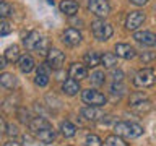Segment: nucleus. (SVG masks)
I'll use <instances>...</instances> for the list:
<instances>
[{"label":"nucleus","instance_id":"obj_27","mask_svg":"<svg viewBox=\"0 0 156 146\" xmlns=\"http://www.w3.org/2000/svg\"><path fill=\"white\" fill-rule=\"evenodd\" d=\"M34 50H37V54H41V55H47V52L51 50V47H49V39L47 37H42Z\"/></svg>","mask_w":156,"mask_h":146},{"label":"nucleus","instance_id":"obj_17","mask_svg":"<svg viewBox=\"0 0 156 146\" xmlns=\"http://www.w3.org/2000/svg\"><path fill=\"white\" fill-rule=\"evenodd\" d=\"M34 83H36L37 86H41V88H44V86H47V85H49V71H47L46 65H39Z\"/></svg>","mask_w":156,"mask_h":146},{"label":"nucleus","instance_id":"obj_19","mask_svg":"<svg viewBox=\"0 0 156 146\" xmlns=\"http://www.w3.org/2000/svg\"><path fill=\"white\" fill-rule=\"evenodd\" d=\"M81 115L85 117L86 120H99L102 117V112L98 109V107H94V106H88V107H85V109L81 110Z\"/></svg>","mask_w":156,"mask_h":146},{"label":"nucleus","instance_id":"obj_12","mask_svg":"<svg viewBox=\"0 0 156 146\" xmlns=\"http://www.w3.org/2000/svg\"><path fill=\"white\" fill-rule=\"evenodd\" d=\"M36 138L41 141V143H52L54 140H55V130L52 128V127H47V128H42V130H37L36 131Z\"/></svg>","mask_w":156,"mask_h":146},{"label":"nucleus","instance_id":"obj_2","mask_svg":"<svg viewBox=\"0 0 156 146\" xmlns=\"http://www.w3.org/2000/svg\"><path fill=\"white\" fill-rule=\"evenodd\" d=\"M91 31H93V36H94L98 41H107L112 34H114V29L107 21H104V18L101 19H96V21L91 23Z\"/></svg>","mask_w":156,"mask_h":146},{"label":"nucleus","instance_id":"obj_26","mask_svg":"<svg viewBox=\"0 0 156 146\" xmlns=\"http://www.w3.org/2000/svg\"><path fill=\"white\" fill-rule=\"evenodd\" d=\"M106 146H127V143L119 135H109L106 138Z\"/></svg>","mask_w":156,"mask_h":146},{"label":"nucleus","instance_id":"obj_13","mask_svg":"<svg viewBox=\"0 0 156 146\" xmlns=\"http://www.w3.org/2000/svg\"><path fill=\"white\" fill-rule=\"evenodd\" d=\"M62 91H63V94H67V96H75V94H78V91H80V85H78L76 80L68 78V80H65L62 83Z\"/></svg>","mask_w":156,"mask_h":146},{"label":"nucleus","instance_id":"obj_10","mask_svg":"<svg viewBox=\"0 0 156 146\" xmlns=\"http://www.w3.org/2000/svg\"><path fill=\"white\" fill-rule=\"evenodd\" d=\"M115 55L120 57V58H125V60H130V58H133L136 55V50L133 47L130 46V44H125V42H119L115 44Z\"/></svg>","mask_w":156,"mask_h":146},{"label":"nucleus","instance_id":"obj_18","mask_svg":"<svg viewBox=\"0 0 156 146\" xmlns=\"http://www.w3.org/2000/svg\"><path fill=\"white\" fill-rule=\"evenodd\" d=\"M83 62H85L86 67L94 68V67H98V65L101 63V55H99L98 52H94V50H90V52L85 54V57H83Z\"/></svg>","mask_w":156,"mask_h":146},{"label":"nucleus","instance_id":"obj_5","mask_svg":"<svg viewBox=\"0 0 156 146\" xmlns=\"http://www.w3.org/2000/svg\"><path fill=\"white\" fill-rule=\"evenodd\" d=\"M88 10L98 18H106L111 13V7L107 0H88Z\"/></svg>","mask_w":156,"mask_h":146},{"label":"nucleus","instance_id":"obj_33","mask_svg":"<svg viewBox=\"0 0 156 146\" xmlns=\"http://www.w3.org/2000/svg\"><path fill=\"white\" fill-rule=\"evenodd\" d=\"M143 99H146V96L143 92H133V94L130 96V106H133V104H136V102H140Z\"/></svg>","mask_w":156,"mask_h":146},{"label":"nucleus","instance_id":"obj_29","mask_svg":"<svg viewBox=\"0 0 156 146\" xmlns=\"http://www.w3.org/2000/svg\"><path fill=\"white\" fill-rule=\"evenodd\" d=\"M85 144L86 146H102V141L98 135H88L85 140Z\"/></svg>","mask_w":156,"mask_h":146},{"label":"nucleus","instance_id":"obj_37","mask_svg":"<svg viewBox=\"0 0 156 146\" xmlns=\"http://www.w3.org/2000/svg\"><path fill=\"white\" fill-rule=\"evenodd\" d=\"M5 131H7V123H5L3 117H0V135L5 133Z\"/></svg>","mask_w":156,"mask_h":146},{"label":"nucleus","instance_id":"obj_22","mask_svg":"<svg viewBox=\"0 0 156 146\" xmlns=\"http://www.w3.org/2000/svg\"><path fill=\"white\" fill-rule=\"evenodd\" d=\"M47 127H52V125L49 123V120H46L44 117H34V119H31V122H29V128H31L34 133H36L37 130L47 128Z\"/></svg>","mask_w":156,"mask_h":146},{"label":"nucleus","instance_id":"obj_8","mask_svg":"<svg viewBox=\"0 0 156 146\" xmlns=\"http://www.w3.org/2000/svg\"><path fill=\"white\" fill-rule=\"evenodd\" d=\"M81 33L78 31V29L75 28H67L65 31H63L62 34V41L67 44V46H70V47H75L78 46V44L81 42Z\"/></svg>","mask_w":156,"mask_h":146},{"label":"nucleus","instance_id":"obj_14","mask_svg":"<svg viewBox=\"0 0 156 146\" xmlns=\"http://www.w3.org/2000/svg\"><path fill=\"white\" fill-rule=\"evenodd\" d=\"M18 67L20 70H21L23 73H29L34 70V67H36V63H34V58L31 55H28V54H24V55L20 57L18 60Z\"/></svg>","mask_w":156,"mask_h":146},{"label":"nucleus","instance_id":"obj_25","mask_svg":"<svg viewBox=\"0 0 156 146\" xmlns=\"http://www.w3.org/2000/svg\"><path fill=\"white\" fill-rule=\"evenodd\" d=\"M130 107H132L135 112H138V114H143V112H148V110L151 109V102H150L148 99H143V101L136 102V104L130 106Z\"/></svg>","mask_w":156,"mask_h":146},{"label":"nucleus","instance_id":"obj_30","mask_svg":"<svg viewBox=\"0 0 156 146\" xmlns=\"http://www.w3.org/2000/svg\"><path fill=\"white\" fill-rule=\"evenodd\" d=\"M10 33H12V24L8 21L0 19V36H8Z\"/></svg>","mask_w":156,"mask_h":146},{"label":"nucleus","instance_id":"obj_41","mask_svg":"<svg viewBox=\"0 0 156 146\" xmlns=\"http://www.w3.org/2000/svg\"><path fill=\"white\" fill-rule=\"evenodd\" d=\"M0 2H3V0H0Z\"/></svg>","mask_w":156,"mask_h":146},{"label":"nucleus","instance_id":"obj_21","mask_svg":"<svg viewBox=\"0 0 156 146\" xmlns=\"http://www.w3.org/2000/svg\"><path fill=\"white\" fill-rule=\"evenodd\" d=\"M5 60L10 62V63H13V62H18L20 60V47L16 46V44H13V46H8L7 49H5Z\"/></svg>","mask_w":156,"mask_h":146},{"label":"nucleus","instance_id":"obj_39","mask_svg":"<svg viewBox=\"0 0 156 146\" xmlns=\"http://www.w3.org/2000/svg\"><path fill=\"white\" fill-rule=\"evenodd\" d=\"M3 146H21V144H20L18 141H15V140H10V141H7Z\"/></svg>","mask_w":156,"mask_h":146},{"label":"nucleus","instance_id":"obj_6","mask_svg":"<svg viewBox=\"0 0 156 146\" xmlns=\"http://www.w3.org/2000/svg\"><path fill=\"white\" fill-rule=\"evenodd\" d=\"M63 60H65V55L60 49H55L52 47L51 50L47 52L46 55V62H47V67L52 68V70H60L62 65H63Z\"/></svg>","mask_w":156,"mask_h":146},{"label":"nucleus","instance_id":"obj_24","mask_svg":"<svg viewBox=\"0 0 156 146\" xmlns=\"http://www.w3.org/2000/svg\"><path fill=\"white\" fill-rule=\"evenodd\" d=\"M101 63L104 68H114L117 65V55L112 52H106L104 55H101Z\"/></svg>","mask_w":156,"mask_h":146},{"label":"nucleus","instance_id":"obj_32","mask_svg":"<svg viewBox=\"0 0 156 146\" xmlns=\"http://www.w3.org/2000/svg\"><path fill=\"white\" fill-rule=\"evenodd\" d=\"M124 89H125V88H124V85H122V83H115L114 81V85H112L111 86V94H114V96H117V94H122V92H124Z\"/></svg>","mask_w":156,"mask_h":146},{"label":"nucleus","instance_id":"obj_40","mask_svg":"<svg viewBox=\"0 0 156 146\" xmlns=\"http://www.w3.org/2000/svg\"><path fill=\"white\" fill-rule=\"evenodd\" d=\"M5 67H7V60H5V57H0V70H3Z\"/></svg>","mask_w":156,"mask_h":146},{"label":"nucleus","instance_id":"obj_36","mask_svg":"<svg viewBox=\"0 0 156 146\" xmlns=\"http://www.w3.org/2000/svg\"><path fill=\"white\" fill-rule=\"evenodd\" d=\"M7 133H8L10 136L16 135V133H18V128H16V125H13V123H10V125H7Z\"/></svg>","mask_w":156,"mask_h":146},{"label":"nucleus","instance_id":"obj_16","mask_svg":"<svg viewBox=\"0 0 156 146\" xmlns=\"http://www.w3.org/2000/svg\"><path fill=\"white\" fill-rule=\"evenodd\" d=\"M41 39H42V36L37 31H31L26 37L23 39V44H24V47H26V49H29V50H34Z\"/></svg>","mask_w":156,"mask_h":146},{"label":"nucleus","instance_id":"obj_3","mask_svg":"<svg viewBox=\"0 0 156 146\" xmlns=\"http://www.w3.org/2000/svg\"><path fill=\"white\" fill-rule=\"evenodd\" d=\"M156 81V73L153 68H141V70L135 75L133 78V85L136 88H148L153 86Z\"/></svg>","mask_w":156,"mask_h":146},{"label":"nucleus","instance_id":"obj_15","mask_svg":"<svg viewBox=\"0 0 156 146\" xmlns=\"http://www.w3.org/2000/svg\"><path fill=\"white\" fill-rule=\"evenodd\" d=\"M58 8H60V12L63 15L73 16V15L78 12V3L75 2V0H62L60 5H58Z\"/></svg>","mask_w":156,"mask_h":146},{"label":"nucleus","instance_id":"obj_28","mask_svg":"<svg viewBox=\"0 0 156 146\" xmlns=\"http://www.w3.org/2000/svg\"><path fill=\"white\" fill-rule=\"evenodd\" d=\"M104 80H106V76H104V71H99V70H96V71H93L91 73V83L93 85H104Z\"/></svg>","mask_w":156,"mask_h":146},{"label":"nucleus","instance_id":"obj_23","mask_svg":"<svg viewBox=\"0 0 156 146\" xmlns=\"http://www.w3.org/2000/svg\"><path fill=\"white\" fill-rule=\"evenodd\" d=\"M60 131H62V135L65 136V138H72V136H75L76 135V127L72 123V122H62L60 123Z\"/></svg>","mask_w":156,"mask_h":146},{"label":"nucleus","instance_id":"obj_31","mask_svg":"<svg viewBox=\"0 0 156 146\" xmlns=\"http://www.w3.org/2000/svg\"><path fill=\"white\" fill-rule=\"evenodd\" d=\"M12 15V7L5 2H0V18H7Z\"/></svg>","mask_w":156,"mask_h":146},{"label":"nucleus","instance_id":"obj_7","mask_svg":"<svg viewBox=\"0 0 156 146\" xmlns=\"http://www.w3.org/2000/svg\"><path fill=\"white\" fill-rule=\"evenodd\" d=\"M145 21V13L141 12H130L125 18V28L129 31H136Z\"/></svg>","mask_w":156,"mask_h":146},{"label":"nucleus","instance_id":"obj_4","mask_svg":"<svg viewBox=\"0 0 156 146\" xmlns=\"http://www.w3.org/2000/svg\"><path fill=\"white\" fill-rule=\"evenodd\" d=\"M81 99L85 104L88 106H94V107H102L107 102V97L102 94V92L96 91V89H85L81 92Z\"/></svg>","mask_w":156,"mask_h":146},{"label":"nucleus","instance_id":"obj_1","mask_svg":"<svg viewBox=\"0 0 156 146\" xmlns=\"http://www.w3.org/2000/svg\"><path fill=\"white\" fill-rule=\"evenodd\" d=\"M114 131H115V135L122 136V138H127V140H135L145 133L141 125L135 123V122H127V120L117 122L114 125Z\"/></svg>","mask_w":156,"mask_h":146},{"label":"nucleus","instance_id":"obj_35","mask_svg":"<svg viewBox=\"0 0 156 146\" xmlns=\"http://www.w3.org/2000/svg\"><path fill=\"white\" fill-rule=\"evenodd\" d=\"M122 76H124V73H122L120 70H114V71H112V80H114L115 83H120L122 81Z\"/></svg>","mask_w":156,"mask_h":146},{"label":"nucleus","instance_id":"obj_11","mask_svg":"<svg viewBox=\"0 0 156 146\" xmlns=\"http://www.w3.org/2000/svg\"><path fill=\"white\" fill-rule=\"evenodd\" d=\"M68 75H70V78H73V80L81 81V80H85V78H88V68H86V65H83V63H73L70 67V70H68Z\"/></svg>","mask_w":156,"mask_h":146},{"label":"nucleus","instance_id":"obj_38","mask_svg":"<svg viewBox=\"0 0 156 146\" xmlns=\"http://www.w3.org/2000/svg\"><path fill=\"white\" fill-rule=\"evenodd\" d=\"M133 5H136V7H143V5L148 3V0H130Z\"/></svg>","mask_w":156,"mask_h":146},{"label":"nucleus","instance_id":"obj_9","mask_svg":"<svg viewBox=\"0 0 156 146\" xmlns=\"http://www.w3.org/2000/svg\"><path fill=\"white\" fill-rule=\"evenodd\" d=\"M133 39L145 47H154L156 46V36L151 31H138L133 34Z\"/></svg>","mask_w":156,"mask_h":146},{"label":"nucleus","instance_id":"obj_20","mask_svg":"<svg viewBox=\"0 0 156 146\" xmlns=\"http://www.w3.org/2000/svg\"><path fill=\"white\" fill-rule=\"evenodd\" d=\"M16 76L13 75V73H2L0 75V85L3 88H7V89H15L16 88Z\"/></svg>","mask_w":156,"mask_h":146},{"label":"nucleus","instance_id":"obj_34","mask_svg":"<svg viewBox=\"0 0 156 146\" xmlns=\"http://www.w3.org/2000/svg\"><path fill=\"white\" fill-rule=\"evenodd\" d=\"M154 58V52H143L140 55V60L143 62V63H146V62H151Z\"/></svg>","mask_w":156,"mask_h":146}]
</instances>
